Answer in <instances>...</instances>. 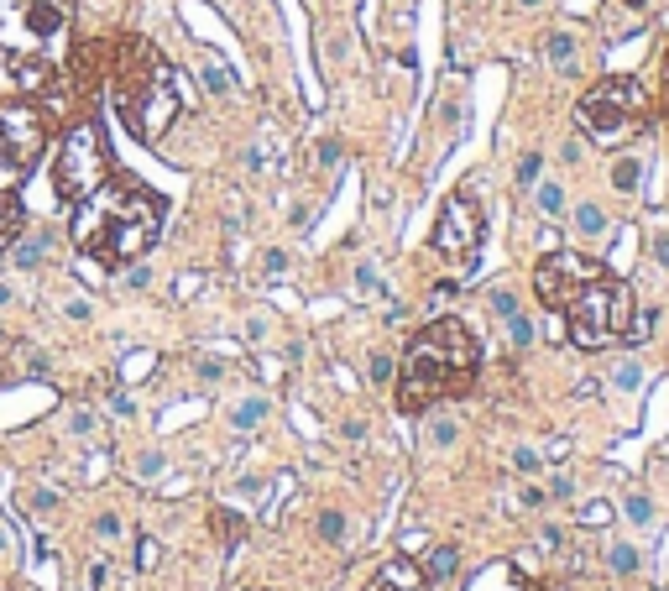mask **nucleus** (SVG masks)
I'll list each match as a JSON object with an SVG mask.
<instances>
[{
    "label": "nucleus",
    "instance_id": "7",
    "mask_svg": "<svg viewBox=\"0 0 669 591\" xmlns=\"http://www.w3.org/2000/svg\"><path fill=\"white\" fill-rule=\"evenodd\" d=\"M105 178H110V142H105V131L95 121H79L74 131L63 136V152L53 163V189H58V199L79 204L84 194H95Z\"/></svg>",
    "mask_w": 669,
    "mask_h": 591
},
{
    "label": "nucleus",
    "instance_id": "11",
    "mask_svg": "<svg viewBox=\"0 0 669 591\" xmlns=\"http://www.w3.org/2000/svg\"><path fill=\"white\" fill-rule=\"evenodd\" d=\"M466 591H539L534 581H528L518 565H507V560H497V565H481V571L471 576V586Z\"/></svg>",
    "mask_w": 669,
    "mask_h": 591
},
{
    "label": "nucleus",
    "instance_id": "14",
    "mask_svg": "<svg viewBox=\"0 0 669 591\" xmlns=\"http://www.w3.org/2000/svg\"><path fill=\"white\" fill-rule=\"evenodd\" d=\"M262 414H267V403L251 398V403H241L236 414H230V424H236V429H251V424H262Z\"/></svg>",
    "mask_w": 669,
    "mask_h": 591
},
{
    "label": "nucleus",
    "instance_id": "19",
    "mask_svg": "<svg viewBox=\"0 0 669 591\" xmlns=\"http://www.w3.org/2000/svg\"><path fill=\"white\" fill-rule=\"evenodd\" d=\"M450 571H455V550L445 544V550H434V555H429V571H424V576H450Z\"/></svg>",
    "mask_w": 669,
    "mask_h": 591
},
{
    "label": "nucleus",
    "instance_id": "15",
    "mask_svg": "<svg viewBox=\"0 0 669 591\" xmlns=\"http://www.w3.org/2000/svg\"><path fill=\"white\" fill-rule=\"evenodd\" d=\"M319 539H330V544L345 539V513H335V508H330V513H319Z\"/></svg>",
    "mask_w": 669,
    "mask_h": 591
},
{
    "label": "nucleus",
    "instance_id": "24",
    "mask_svg": "<svg viewBox=\"0 0 669 591\" xmlns=\"http://www.w3.org/2000/svg\"><path fill=\"white\" fill-rule=\"evenodd\" d=\"M612 565H617V571H638V555L628 550V544H617V550H612Z\"/></svg>",
    "mask_w": 669,
    "mask_h": 591
},
{
    "label": "nucleus",
    "instance_id": "22",
    "mask_svg": "<svg viewBox=\"0 0 669 591\" xmlns=\"http://www.w3.org/2000/svg\"><path fill=\"white\" fill-rule=\"evenodd\" d=\"M649 513H654V508H649V497H638V492H633V497H628V518H633V524H649Z\"/></svg>",
    "mask_w": 669,
    "mask_h": 591
},
{
    "label": "nucleus",
    "instance_id": "28",
    "mask_svg": "<svg viewBox=\"0 0 669 591\" xmlns=\"http://www.w3.org/2000/svg\"><path fill=\"white\" fill-rule=\"evenodd\" d=\"M622 6H628V11H649L654 0H622Z\"/></svg>",
    "mask_w": 669,
    "mask_h": 591
},
{
    "label": "nucleus",
    "instance_id": "29",
    "mask_svg": "<svg viewBox=\"0 0 669 591\" xmlns=\"http://www.w3.org/2000/svg\"><path fill=\"white\" fill-rule=\"evenodd\" d=\"M523 6H539V0H523Z\"/></svg>",
    "mask_w": 669,
    "mask_h": 591
},
{
    "label": "nucleus",
    "instance_id": "3",
    "mask_svg": "<svg viewBox=\"0 0 669 591\" xmlns=\"http://www.w3.org/2000/svg\"><path fill=\"white\" fill-rule=\"evenodd\" d=\"M481 367V346L466 330V320H429L419 335L408 340L403 372H398V408L403 414H424V408L471 393Z\"/></svg>",
    "mask_w": 669,
    "mask_h": 591
},
{
    "label": "nucleus",
    "instance_id": "8",
    "mask_svg": "<svg viewBox=\"0 0 669 591\" xmlns=\"http://www.w3.org/2000/svg\"><path fill=\"white\" fill-rule=\"evenodd\" d=\"M42 147H48V121L42 110L21 100H0V189L27 184V173L37 168Z\"/></svg>",
    "mask_w": 669,
    "mask_h": 591
},
{
    "label": "nucleus",
    "instance_id": "1",
    "mask_svg": "<svg viewBox=\"0 0 669 591\" xmlns=\"http://www.w3.org/2000/svg\"><path fill=\"white\" fill-rule=\"evenodd\" d=\"M534 293L549 314H560L570 340L581 351H602L612 340L633 335V299L628 283H617L607 262L586 252H549L534 272Z\"/></svg>",
    "mask_w": 669,
    "mask_h": 591
},
{
    "label": "nucleus",
    "instance_id": "27",
    "mask_svg": "<svg viewBox=\"0 0 669 591\" xmlns=\"http://www.w3.org/2000/svg\"><path fill=\"white\" fill-rule=\"evenodd\" d=\"M372 377H377V382H387V377H392V361H387V356H377V361H372Z\"/></svg>",
    "mask_w": 669,
    "mask_h": 591
},
{
    "label": "nucleus",
    "instance_id": "26",
    "mask_svg": "<svg viewBox=\"0 0 669 591\" xmlns=\"http://www.w3.org/2000/svg\"><path fill=\"white\" fill-rule=\"evenodd\" d=\"M513 466H518V471H539V456H534V450H518Z\"/></svg>",
    "mask_w": 669,
    "mask_h": 591
},
{
    "label": "nucleus",
    "instance_id": "23",
    "mask_svg": "<svg viewBox=\"0 0 669 591\" xmlns=\"http://www.w3.org/2000/svg\"><path fill=\"white\" fill-rule=\"evenodd\" d=\"M534 178H539V157H534V152H528V157H523V163H518V184L528 189V184H534Z\"/></svg>",
    "mask_w": 669,
    "mask_h": 591
},
{
    "label": "nucleus",
    "instance_id": "16",
    "mask_svg": "<svg viewBox=\"0 0 669 591\" xmlns=\"http://www.w3.org/2000/svg\"><path fill=\"white\" fill-rule=\"evenodd\" d=\"M575 220H581L586 236H602V231H607V215L596 210V204H581V215H575Z\"/></svg>",
    "mask_w": 669,
    "mask_h": 591
},
{
    "label": "nucleus",
    "instance_id": "25",
    "mask_svg": "<svg viewBox=\"0 0 669 591\" xmlns=\"http://www.w3.org/2000/svg\"><path fill=\"white\" fill-rule=\"evenodd\" d=\"M215 529H220L225 539H236V534H241V518H225V513H215Z\"/></svg>",
    "mask_w": 669,
    "mask_h": 591
},
{
    "label": "nucleus",
    "instance_id": "21",
    "mask_svg": "<svg viewBox=\"0 0 669 591\" xmlns=\"http://www.w3.org/2000/svg\"><path fill=\"white\" fill-rule=\"evenodd\" d=\"M204 79H210V89H215V95H220V89H230V74H225V68H220L215 58H204Z\"/></svg>",
    "mask_w": 669,
    "mask_h": 591
},
{
    "label": "nucleus",
    "instance_id": "2",
    "mask_svg": "<svg viewBox=\"0 0 669 591\" xmlns=\"http://www.w3.org/2000/svg\"><path fill=\"white\" fill-rule=\"evenodd\" d=\"M157 231H163V199L131 178H105L95 194L79 199L68 236H74L79 257L100 267H126L157 241Z\"/></svg>",
    "mask_w": 669,
    "mask_h": 591
},
{
    "label": "nucleus",
    "instance_id": "20",
    "mask_svg": "<svg viewBox=\"0 0 669 591\" xmlns=\"http://www.w3.org/2000/svg\"><path fill=\"white\" fill-rule=\"evenodd\" d=\"M507 335H513V346H528V335H534V325H528L523 314H507Z\"/></svg>",
    "mask_w": 669,
    "mask_h": 591
},
{
    "label": "nucleus",
    "instance_id": "6",
    "mask_svg": "<svg viewBox=\"0 0 669 591\" xmlns=\"http://www.w3.org/2000/svg\"><path fill=\"white\" fill-rule=\"evenodd\" d=\"M575 126H581L596 147H628L633 136L649 126V89L633 74H612L591 84L581 105H575Z\"/></svg>",
    "mask_w": 669,
    "mask_h": 591
},
{
    "label": "nucleus",
    "instance_id": "13",
    "mask_svg": "<svg viewBox=\"0 0 669 591\" xmlns=\"http://www.w3.org/2000/svg\"><path fill=\"white\" fill-rule=\"evenodd\" d=\"M612 184H617V189H628V194L643 184V163H638V157H622V163L612 168Z\"/></svg>",
    "mask_w": 669,
    "mask_h": 591
},
{
    "label": "nucleus",
    "instance_id": "17",
    "mask_svg": "<svg viewBox=\"0 0 669 591\" xmlns=\"http://www.w3.org/2000/svg\"><path fill=\"white\" fill-rule=\"evenodd\" d=\"M549 58H555V63H575V42H570V32H555V37H549Z\"/></svg>",
    "mask_w": 669,
    "mask_h": 591
},
{
    "label": "nucleus",
    "instance_id": "10",
    "mask_svg": "<svg viewBox=\"0 0 669 591\" xmlns=\"http://www.w3.org/2000/svg\"><path fill=\"white\" fill-rule=\"evenodd\" d=\"M366 591H429V576H424V565H413L408 555H392L382 571L366 581Z\"/></svg>",
    "mask_w": 669,
    "mask_h": 591
},
{
    "label": "nucleus",
    "instance_id": "18",
    "mask_svg": "<svg viewBox=\"0 0 669 591\" xmlns=\"http://www.w3.org/2000/svg\"><path fill=\"white\" fill-rule=\"evenodd\" d=\"M539 210H544V215H565V189L544 184V189H539Z\"/></svg>",
    "mask_w": 669,
    "mask_h": 591
},
{
    "label": "nucleus",
    "instance_id": "4",
    "mask_svg": "<svg viewBox=\"0 0 669 591\" xmlns=\"http://www.w3.org/2000/svg\"><path fill=\"white\" fill-rule=\"evenodd\" d=\"M74 37V0H0V53L21 89H48Z\"/></svg>",
    "mask_w": 669,
    "mask_h": 591
},
{
    "label": "nucleus",
    "instance_id": "9",
    "mask_svg": "<svg viewBox=\"0 0 669 591\" xmlns=\"http://www.w3.org/2000/svg\"><path fill=\"white\" fill-rule=\"evenodd\" d=\"M481 236H487V220H481L476 199L466 189H455L440 204V220H434V252L450 272H471L476 252H481Z\"/></svg>",
    "mask_w": 669,
    "mask_h": 591
},
{
    "label": "nucleus",
    "instance_id": "12",
    "mask_svg": "<svg viewBox=\"0 0 669 591\" xmlns=\"http://www.w3.org/2000/svg\"><path fill=\"white\" fill-rule=\"evenodd\" d=\"M21 220H27V210H21V199H16L11 189H0V246H11V241H16Z\"/></svg>",
    "mask_w": 669,
    "mask_h": 591
},
{
    "label": "nucleus",
    "instance_id": "5",
    "mask_svg": "<svg viewBox=\"0 0 669 591\" xmlns=\"http://www.w3.org/2000/svg\"><path fill=\"white\" fill-rule=\"evenodd\" d=\"M110 100L136 142H157L178 116V79L168 58L142 37H126L110 53Z\"/></svg>",
    "mask_w": 669,
    "mask_h": 591
}]
</instances>
